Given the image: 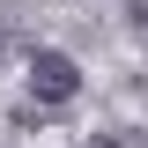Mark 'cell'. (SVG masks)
I'll return each mask as SVG.
<instances>
[{
	"instance_id": "obj_1",
	"label": "cell",
	"mask_w": 148,
	"mask_h": 148,
	"mask_svg": "<svg viewBox=\"0 0 148 148\" xmlns=\"http://www.w3.org/2000/svg\"><path fill=\"white\" fill-rule=\"evenodd\" d=\"M74 89H82V67L67 52H30V96L37 104H74Z\"/></svg>"
},
{
	"instance_id": "obj_2",
	"label": "cell",
	"mask_w": 148,
	"mask_h": 148,
	"mask_svg": "<svg viewBox=\"0 0 148 148\" xmlns=\"http://www.w3.org/2000/svg\"><path fill=\"white\" fill-rule=\"evenodd\" d=\"M0 37H8V22H0Z\"/></svg>"
}]
</instances>
